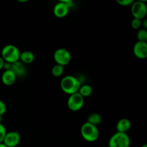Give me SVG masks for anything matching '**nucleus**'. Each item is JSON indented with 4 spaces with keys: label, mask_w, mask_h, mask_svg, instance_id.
I'll use <instances>...</instances> for the list:
<instances>
[{
    "label": "nucleus",
    "mask_w": 147,
    "mask_h": 147,
    "mask_svg": "<svg viewBox=\"0 0 147 147\" xmlns=\"http://www.w3.org/2000/svg\"><path fill=\"white\" fill-rule=\"evenodd\" d=\"M81 85L80 80L73 76H65L60 82V88L62 90L69 96L78 93Z\"/></svg>",
    "instance_id": "f257e3e1"
},
{
    "label": "nucleus",
    "mask_w": 147,
    "mask_h": 147,
    "mask_svg": "<svg viewBox=\"0 0 147 147\" xmlns=\"http://www.w3.org/2000/svg\"><path fill=\"white\" fill-rule=\"evenodd\" d=\"M21 52L18 47L14 45H7L1 50V57L5 63L13 64L20 60Z\"/></svg>",
    "instance_id": "f03ea898"
},
{
    "label": "nucleus",
    "mask_w": 147,
    "mask_h": 147,
    "mask_svg": "<svg viewBox=\"0 0 147 147\" xmlns=\"http://www.w3.org/2000/svg\"><path fill=\"white\" fill-rule=\"evenodd\" d=\"M80 134L84 140L88 142H94L99 137V131L97 126L90 123H85L80 128Z\"/></svg>",
    "instance_id": "7ed1b4c3"
},
{
    "label": "nucleus",
    "mask_w": 147,
    "mask_h": 147,
    "mask_svg": "<svg viewBox=\"0 0 147 147\" xmlns=\"http://www.w3.org/2000/svg\"><path fill=\"white\" fill-rule=\"evenodd\" d=\"M131 139L127 134L116 132L112 135L109 142V147H129Z\"/></svg>",
    "instance_id": "20e7f679"
},
{
    "label": "nucleus",
    "mask_w": 147,
    "mask_h": 147,
    "mask_svg": "<svg viewBox=\"0 0 147 147\" xmlns=\"http://www.w3.org/2000/svg\"><path fill=\"white\" fill-rule=\"evenodd\" d=\"M54 60L56 64L61 66L67 65L71 61V54L70 52L65 48H59L55 51L53 55Z\"/></svg>",
    "instance_id": "39448f33"
},
{
    "label": "nucleus",
    "mask_w": 147,
    "mask_h": 147,
    "mask_svg": "<svg viewBox=\"0 0 147 147\" xmlns=\"http://www.w3.org/2000/svg\"><path fill=\"white\" fill-rule=\"evenodd\" d=\"M146 1H134L131 4V14L135 19L144 20L147 14V7Z\"/></svg>",
    "instance_id": "423d86ee"
},
{
    "label": "nucleus",
    "mask_w": 147,
    "mask_h": 147,
    "mask_svg": "<svg viewBox=\"0 0 147 147\" xmlns=\"http://www.w3.org/2000/svg\"><path fill=\"white\" fill-rule=\"evenodd\" d=\"M84 98L79 93H74L69 96L67 104L72 111H78L84 106Z\"/></svg>",
    "instance_id": "0eeeda50"
},
{
    "label": "nucleus",
    "mask_w": 147,
    "mask_h": 147,
    "mask_svg": "<svg viewBox=\"0 0 147 147\" xmlns=\"http://www.w3.org/2000/svg\"><path fill=\"white\" fill-rule=\"evenodd\" d=\"M21 141V136L17 131H10L6 134L3 143L7 147H16Z\"/></svg>",
    "instance_id": "6e6552de"
},
{
    "label": "nucleus",
    "mask_w": 147,
    "mask_h": 147,
    "mask_svg": "<svg viewBox=\"0 0 147 147\" xmlns=\"http://www.w3.org/2000/svg\"><path fill=\"white\" fill-rule=\"evenodd\" d=\"M134 55L137 58L144 60L147 57V43L143 42H136L134 45Z\"/></svg>",
    "instance_id": "1a4fd4ad"
},
{
    "label": "nucleus",
    "mask_w": 147,
    "mask_h": 147,
    "mask_svg": "<svg viewBox=\"0 0 147 147\" xmlns=\"http://www.w3.org/2000/svg\"><path fill=\"white\" fill-rule=\"evenodd\" d=\"M70 9L63 1H60L55 5L53 13L57 18H63L68 14Z\"/></svg>",
    "instance_id": "9d476101"
},
{
    "label": "nucleus",
    "mask_w": 147,
    "mask_h": 147,
    "mask_svg": "<svg viewBox=\"0 0 147 147\" xmlns=\"http://www.w3.org/2000/svg\"><path fill=\"white\" fill-rule=\"evenodd\" d=\"M17 76L12 70H4L1 77V80L2 83L5 86H12L17 80Z\"/></svg>",
    "instance_id": "9b49d317"
},
{
    "label": "nucleus",
    "mask_w": 147,
    "mask_h": 147,
    "mask_svg": "<svg viewBox=\"0 0 147 147\" xmlns=\"http://www.w3.org/2000/svg\"><path fill=\"white\" fill-rule=\"evenodd\" d=\"M131 127V121L128 119H121L118 121L116 124V130L117 132L126 134Z\"/></svg>",
    "instance_id": "f8f14e48"
},
{
    "label": "nucleus",
    "mask_w": 147,
    "mask_h": 147,
    "mask_svg": "<svg viewBox=\"0 0 147 147\" xmlns=\"http://www.w3.org/2000/svg\"><path fill=\"white\" fill-rule=\"evenodd\" d=\"M17 77H22L26 73V68L24 65L20 60L11 64V69Z\"/></svg>",
    "instance_id": "ddd939ff"
},
{
    "label": "nucleus",
    "mask_w": 147,
    "mask_h": 147,
    "mask_svg": "<svg viewBox=\"0 0 147 147\" xmlns=\"http://www.w3.org/2000/svg\"><path fill=\"white\" fill-rule=\"evenodd\" d=\"M34 60V55L31 51H23L20 53V61L23 64L30 65L32 63Z\"/></svg>",
    "instance_id": "4468645a"
},
{
    "label": "nucleus",
    "mask_w": 147,
    "mask_h": 147,
    "mask_svg": "<svg viewBox=\"0 0 147 147\" xmlns=\"http://www.w3.org/2000/svg\"><path fill=\"white\" fill-rule=\"evenodd\" d=\"M87 122L88 123H90V124L93 125V126H97V125L100 124L102 122V117L99 113H91V114L88 117Z\"/></svg>",
    "instance_id": "2eb2a0df"
},
{
    "label": "nucleus",
    "mask_w": 147,
    "mask_h": 147,
    "mask_svg": "<svg viewBox=\"0 0 147 147\" xmlns=\"http://www.w3.org/2000/svg\"><path fill=\"white\" fill-rule=\"evenodd\" d=\"M78 93L83 96V98L90 96L93 93V88L90 85L83 84L81 85L80 87V89L78 90Z\"/></svg>",
    "instance_id": "dca6fc26"
},
{
    "label": "nucleus",
    "mask_w": 147,
    "mask_h": 147,
    "mask_svg": "<svg viewBox=\"0 0 147 147\" xmlns=\"http://www.w3.org/2000/svg\"><path fill=\"white\" fill-rule=\"evenodd\" d=\"M63 72H64V67L57 64L53 66L51 70L52 75L55 78L60 77L63 74Z\"/></svg>",
    "instance_id": "f3484780"
},
{
    "label": "nucleus",
    "mask_w": 147,
    "mask_h": 147,
    "mask_svg": "<svg viewBox=\"0 0 147 147\" xmlns=\"http://www.w3.org/2000/svg\"><path fill=\"white\" fill-rule=\"evenodd\" d=\"M137 39L139 42H146L147 40V30L144 29H141L137 33Z\"/></svg>",
    "instance_id": "a211bd4d"
},
{
    "label": "nucleus",
    "mask_w": 147,
    "mask_h": 147,
    "mask_svg": "<svg viewBox=\"0 0 147 147\" xmlns=\"http://www.w3.org/2000/svg\"><path fill=\"white\" fill-rule=\"evenodd\" d=\"M142 20H139V19L134 18V20L131 22L132 28L134 29V30H139V29H140V27H142Z\"/></svg>",
    "instance_id": "6ab92c4d"
},
{
    "label": "nucleus",
    "mask_w": 147,
    "mask_h": 147,
    "mask_svg": "<svg viewBox=\"0 0 147 147\" xmlns=\"http://www.w3.org/2000/svg\"><path fill=\"white\" fill-rule=\"evenodd\" d=\"M6 134H7V130H6L5 126L2 123H0V144L3 143Z\"/></svg>",
    "instance_id": "aec40b11"
},
{
    "label": "nucleus",
    "mask_w": 147,
    "mask_h": 147,
    "mask_svg": "<svg viewBox=\"0 0 147 147\" xmlns=\"http://www.w3.org/2000/svg\"><path fill=\"white\" fill-rule=\"evenodd\" d=\"M133 0H117L116 2L121 6H123V7H128L129 5H131L134 3Z\"/></svg>",
    "instance_id": "412c9836"
},
{
    "label": "nucleus",
    "mask_w": 147,
    "mask_h": 147,
    "mask_svg": "<svg viewBox=\"0 0 147 147\" xmlns=\"http://www.w3.org/2000/svg\"><path fill=\"white\" fill-rule=\"evenodd\" d=\"M6 111H7V106L4 101L0 100V115L2 116L6 113Z\"/></svg>",
    "instance_id": "4be33fe9"
},
{
    "label": "nucleus",
    "mask_w": 147,
    "mask_h": 147,
    "mask_svg": "<svg viewBox=\"0 0 147 147\" xmlns=\"http://www.w3.org/2000/svg\"><path fill=\"white\" fill-rule=\"evenodd\" d=\"M3 69H4V70H9L11 69V64L9 63H4V67Z\"/></svg>",
    "instance_id": "5701e85b"
},
{
    "label": "nucleus",
    "mask_w": 147,
    "mask_h": 147,
    "mask_svg": "<svg viewBox=\"0 0 147 147\" xmlns=\"http://www.w3.org/2000/svg\"><path fill=\"white\" fill-rule=\"evenodd\" d=\"M63 1H64L65 3L66 4H67V6H68L69 8H72L73 6V2L72 1H70V0H63Z\"/></svg>",
    "instance_id": "b1692460"
},
{
    "label": "nucleus",
    "mask_w": 147,
    "mask_h": 147,
    "mask_svg": "<svg viewBox=\"0 0 147 147\" xmlns=\"http://www.w3.org/2000/svg\"><path fill=\"white\" fill-rule=\"evenodd\" d=\"M5 62L4 61V60L2 59V57L0 56V70H2L3 69V67H4V64Z\"/></svg>",
    "instance_id": "393cba45"
},
{
    "label": "nucleus",
    "mask_w": 147,
    "mask_h": 147,
    "mask_svg": "<svg viewBox=\"0 0 147 147\" xmlns=\"http://www.w3.org/2000/svg\"><path fill=\"white\" fill-rule=\"evenodd\" d=\"M142 26L143 27V29H144V30H146V29H147V20H144V21H142Z\"/></svg>",
    "instance_id": "a878e982"
},
{
    "label": "nucleus",
    "mask_w": 147,
    "mask_h": 147,
    "mask_svg": "<svg viewBox=\"0 0 147 147\" xmlns=\"http://www.w3.org/2000/svg\"><path fill=\"white\" fill-rule=\"evenodd\" d=\"M0 147H7V146H6L4 143H1L0 144Z\"/></svg>",
    "instance_id": "bb28decb"
},
{
    "label": "nucleus",
    "mask_w": 147,
    "mask_h": 147,
    "mask_svg": "<svg viewBox=\"0 0 147 147\" xmlns=\"http://www.w3.org/2000/svg\"><path fill=\"white\" fill-rule=\"evenodd\" d=\"M1 121H2V116L0 115V123H1Z\"/></svg>",
    "instance_id": "cd10ccee"
},
{
    "label": "nucleus",
    "mask_w": 147,
    "mask_h": 147,
    "mask_svg": "<svg viewBox=\"0 0 147 147\" xmlns=\"http://www.w3.org/2000/svg\"><path fill=\"white\" fill-rule=\"evenodd\" d=\"M141 147H147V144H145L142 145V146H141Z\"/></svg>",
    "instance_id": "c85d7f7f"
}]
</instances>
